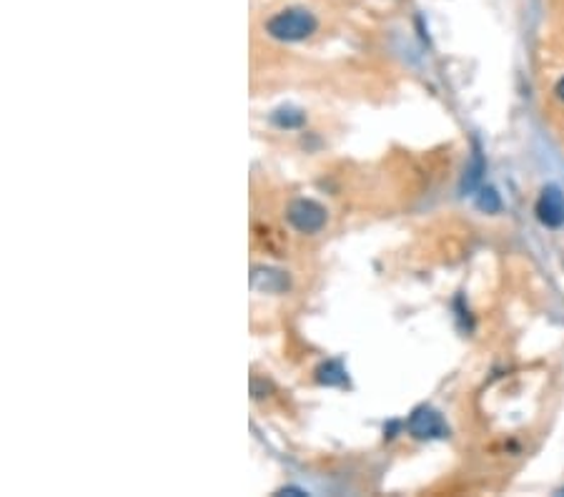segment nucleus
<instances>
[{"label":"nucleus","instance_id":"2","mask_svg":"<svg viewBox=\"0 0 564 497\" xmlns=\"http://www.w3.org/2000/svg\"><path fill=\"white\" fill-rule=\"evenodd\" d=\"M287 218L298 234H317L327 227V208L314 198H294L287 208Z\"/></svg>","mask_w":564,"mask_h":497},{"label":"nucleus","instance_id":"10","mask_svg":"<svg viewBox=\"0 0 564 497\" xmlns=\"http://www.w3.org/2000/svg\"><path fill=\"white\" fill-rule=\"evenodd\" d=\"M554 94H557V98H559V101L564 104V78H559V81H557V86H554Z\"/></svg>","mask_w":564,"mask_h":497},{"label":"nucleus","instance_id":"7","mask_svg":"<svg viewBox=\"0 0 564 497\" xmlns=\"http://www.w3.org/2000/svg\"><path fill=\"white\" fill-rule=\"evenodd\" d=\"M271 121H274L278 128H298V126L304 124V114L297 111V108H278V111H274V116H271Z\"/></svg>","mask_w":564,"mask_h":497},{"label":"nucleus","instance_id":"1","mask_svg":"<svg viewBox=\"0 0 564 497\" xmlns=\"http://www.w3.org/2000/svg\"><path fill=\"white\" fill-rule=\"evenodd\" d=\"M318 28L317 15L307 8H287L274 13L267 21V33L274 41L301 43L311 38Z\"/></svg>","mask_w":564,"mask_h":497},{"label":"nucleus","instance_id":"6","mask_svg":"<svg viewBox=\"0 0 564 497\" xmlns=\"http://www.w3.org/2000/svg\"><path fill=\"white\" fill-rule=\"evenodd\" d=\"M317 380L321 384H327V387H344V384L349 382L344 364L337 362V360H328V362L321 364L317 370Z\"/></svg>","mask_w":564,"mask_h":497},{"label":"nucleus","instance_id":"9","mask_svg":"<svg viewBox=\"0 0 564 497\" xmlns=\"http://www.w3.org/2000/svg\"><path fill=\"white\" fill-rule=\"evenodd\" d=\"M482 171H484V161H482V156L479 154H474V161H472V168L467 171L469 177L464 178V188H474L477 184H479V178H482Z\"/></svg>","mask_w":564,"mask_h":497},{"label":"nucleus","instance_id":"5","mask_svg":"<svg viewBox=\"0 0 564 497\" xmlns=\"http://www.w3.org/2000/svg\"><path fill=\"white\" fill-rule=\"evenodd\" d=\"M251 284L261 291H284L288 289V277L284 271L268 269V267H254Z\"/></svg>","mask_w":564,"mask_h":497},{"label":"nucleus","instance_id":"11","mask_svg":"<svg viewBox=\"0 0 564 497\" xmlns=\"http://www.w3.org/2000/svg\"><path fill=\"white\" fill-rule=\"evenodd\" d=\"M562 492H564V490H562Z\"/></svg>","mask_w":564,"mask_h":497},{"label":"nucleus","instance_id":"8","mask_svg":"<svg viewBox=\"0 0 564 497\" xmlns=\"http://www.w3.org/2000/svg\"><path fill=\"white\" fill-rule=\"evenodd\" d=\"M477 207L482 208V211H487V214H497V211L502 208L499 194H497L492 187L482 188V194H479V198H477Z\"/></svg>","mask_w":564,"mask_h":497},{"label":"nucleus","instance_id":"3","mask_svg":"<svg viewBox=\"0 0 564 497\" xmlns=\"http://www.w3.org/2000/svg\"><path fill=\"white\" fill-rule=\"evenodd\" d=\"M407 430L417 440H444L449 435V427L444 422V417L431 407H417L407 422Z\"/></svg>","mask_w":564,"mask_h":497},{"label":"nucleus","instance_id":"4","mask_svg":"<svg viewBox=\"0 0 564 497\" xmlns=\"http://www.w3.org/2000/svg\"><path fill=\"white\" fill-rule=\"evenodd\" d=\"M534 214L542 221L544 227L559 228L564 227V194L557 187H544L539 198H537V207Z\"/></svg>","mask_w":564,"mask_h":497}]
</instances>
